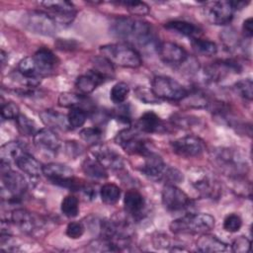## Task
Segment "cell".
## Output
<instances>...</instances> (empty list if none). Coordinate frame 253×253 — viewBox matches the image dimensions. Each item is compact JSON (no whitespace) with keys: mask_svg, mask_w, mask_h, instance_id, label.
Listing matches in <instances>:
<instances>
[{"mask_svg":"<svg viewBox=\"0 0 253 253\" xmlns=\"http://www.w3.org/2000/svg\"><path fill=\"white\" fill-rule=\"evenodd\" d=\"M111 34L131 46L143 50L156 49L159 45L151 25L131 17L116 18L110 27Z\"/></svg>","mask_w":253,"mask_h":253,"instance_id":"obj_1","label":"cell"},{"mask_svg":"<svg viewBox=\"0 0 253 253\" xmlns=\"http://www.w3.org/2000/svg\"><path fill=\"white\" fill-rule=\"evenodd\" d=\"M215 167L230 179L245 178L249 171L247 159L242 151L234 147H216L211 153Z\"/></svg>","mask_w":253,"mask_h":253,"instance_id":"obj_2","label":"cell"},{"mask_svg":"<svg viewBox=\"0 0 253 253\" xmlns=\"http://www.w3.org/2000/svg\"><path fill=\"white\" fill-rule=\"evenodd\" d=\"M215 224V219L209 213H186L174 219L170 230L175 234H204L210 232Z\"/></svg>","mask_w":253,"mask_h":253,"instance_id":"obj_3","label":"cell"},{"mask_svg":"<svg viewBox=\"0 0 253 253\" xmlns=\"http://www.w3.org/2000/svg\"><path fill=\"white\" fill-rule=\"evenodd\" d=\"M100 53L113 65L125 68H137L141 65L139 52L131 45L125 42L107 43L101 45Z\"/></svg>","mask_w":253,"mask_h":253,"instance_id":"obj_4","label":"cell"},{"mask_svg":"<svg viewBox=\"0 0 253 253\" xmlns=\"http://www.w3.org/2000/svg\"><path fill=\"white\" fill-rule=\"evenodd\" d=\"M1 181L2 202L11 205L18 204L28 188L25 177L21 173L12 170L10 164L1 162Z\"/></svg>","mask_w":253,"mask_h":253,"instance_id":"obj_5","label":"cell"},{"mask_svg":"<svg viewBox=\"0 0 253 253\" xmlns=\"http://www.w3.org/2000/svg\"><path fill=\"white\" fill-rule=\"evenodd\" d=\"M193 188L206 199H218L221 194L219 181L209 170L196 168L189 174Z\"/></svg>","mask_w":253,"mask_h":253,"instance_id":"obj_6","label":"cell"},{"mask_svg":"<svg viewBox=\"0 0 253 253\" xmlns=\"http://www.w3.org/2000/svg\"><path fill=\"white\" fill-rule=\"evenodd\" d=\"M22 25L30 33L51 37L56 33L57 24L46 12L32 10L25 13L22 17Z\"/></svg>","mask_w":253,"mask_h":253,"instance_id":"obj_7","label":"cell"},{"mask_svg":"<svg viewBox=\"0 0 253 253\" xmlns=\"http://www.w3.org/2000/svg\"><path fill=\"white\" fill-rule=\"evenodd\" d=\"M151 89L158 99L171 102L182 101L189 91L178 81L165 75L154 76L151 81Z\"/></svg>","mask_w":253,"mask_h":253,"instance_id":"obj_8","label":"cell"},{"mask_svg":"<svg viewBox=\"0 0 253 253\" xmlns=\"http://www.w3.org/2000/svg\"><path fill=\"white\" fill-rule=\"evenodd\" d=\"M115 142L126 153L131 155H141L145 157L153 152L149 149L146 139L139 134V130L135 127L121 129L115 136Z\"/></svg>","mask_w":253,"mask_h":253,"instance_id":"obj_9","label":"cell"},{"mask_svg":"<svg viewBox=\"0 0 253 253\" xmlns=\"http://www.w3.org/2000/svg\"><path fill=\"white\" fill-rule=\"evenodd\" d=\"M161 201L169 211H182L192 206L190 197L176 185H165L161 192Z\"/></svg>","mask_w":253,"mask_h":253,"instance_id":"obj_10","label":"cell"},{"mask_svg":"<svg viewBox=\"0 0 253 253\" xmlns=\"http://www.w3.org/2000/svg\"><path fill=\"white\" fill-rule=\"evenodd\" d=\"M157 53L164 63L181 69L185 68L191 59L188 52L182 46L171 42H160L157 47Z\"/></svg>","mask_w":253,"mask_h":253,"instance_id":"obj_11","label":"cell"},{"mask_svg":"<svg viewBox=\"0 0 253 253\" xmlns=\"http://www.w3.org/2000/svg\"><path fill=\"white\" fill-rule=\"evenodd\" d=\"M170 145L175 154L185 158L199 157L206 150L204 140L199 136L190 134L171 141Z\"/></svg>","mask_w":253,"mask_h":253,"instance_id":"obj_12","label":"cell"},{"mask_svg":"<svg viewBox=\"0 0 253 253\" xmlns=\"http://www.w3.org/2000/svg\"><path fill=\"white\" fill-rule=\"evenodd\" d=\"M234 10L230 1L207 2L204 6V16L212 25H226L231 22Z\"/></svg>","mask_w":253,"mask_h":253,"instance_id":"obj_13","label":"cell"},{"mask_svg":"<svg viewBox=\"0 0 253 253\" xmlns=\"http://www.w3.org/2000/svg\"><path fill=\"white\" fill-rule=\"evenodd\" d=\"M41 5L47 10V13L53 18L57 25L67 26L71 24L76 15L75 7L69 1H43Z\"/></svg>","mask_w":253,"mask_h":253,"instance_id":"obj_14","label":"cell"},{"mask_svg":"<svg viewBox=\"0 0 253 253\" xmlns=\"http://www.w3.org/2000/svg\"><path fill=\"white\" fill-rule=\"evenodd\" d=\"M240 70V64L234 60H216L205 67L203 71V76L206 82L212 83L223 79L230 73H239Z\"/></svg>","mask_w":253,"mask_h":253,"instance_id":"obj_15","label":"cell"},{"mask_svg":"<svg viewBox=\"0 0 253 253\" xmlns=\"http://www.w3.org/2000/svg\"><path fill=\"white\" fill-rule=\"evenodd\" d=\"M91 153L106 169L120 171L125 166L123 157L115 149L106 144L99 143L92 146Z\"/></svg>","mask_w":253,"mask_h":253,"instance_id":"obj_16","label":"cell"},{"mask_svg":"<svg viewBox=\"0 0 253 253\" xmlns=\"http://www.w3.org/2000/svg\"><path fill=\"white\" fill-rule=\"evenodd\" d=\"M7 221L12 222L26 233H34L42 227V222L36 215L24 209H14L9 211Z\"/></svg>","mask_w":253,"mask_h":253,"instance_id":"obj_17","label":"cell"},{"mask_svg":"<svg viewBox=\"0 0 253 253\" xmlns=\"http://www.w3.org/2000/svg\"><path fill=\"white\" fill-rule=\"evenodd\" d=\"M169 167L165 164L161 156L152 152L145 156L143 165L140 168L142 174L155 182H164Z\"/></svg>","mask_w":253,"mask_h":253,"instance_id":"obj_18","label":"cell"},{"mask_svg":"<svg viewBox=\"0 0 253 253\" xmlns=\"http://www.w3.org/2000/svg\"><path fill=\"white\" fill-rule=\"evenodd\" d=\"M33 137H34V144L39 149H42L47 152L55 153L61 145L58 135L54 132V130L47 127L39 129Z\"/></svg>","mask_w":253,"mask_h":253,"instance_id":"obj_19","label":"cell"},{"mask_svg":"<svg viewBox=\"0 0 253 253\" xmlns=\"http://www.w3.org/2000/svg\"><path fill=\"white\" fill-rule=\"evenodd\" d=\"M33 57L36 61L38 71L41 77L51 74L58 63V58L50 49L46 47L39 48L35 52Z\"/></svg>","mask_w":253,"mask_h":253,"instance_id":"obj_20","label":"cell"},{"mask_svg":"<svg viewBox=\"0 0 253 253\" xmlns=\"http://www.w3.org/2000/svg\"><path fill=\"white\" fill-rule=\"evenodd\" d=\"M105 78L97 71L90 69L86 73L77 77L75 81V88L79 94L88 95L92 93L99 85L105 82Z\"/></svg>","mask_w":253,"mask_h":253,"instance_id":"obj_21","label":"cell"},{"mask_svg":"<svg viewBox=\"0 0 253 253\" xmlns=\"http://www.w3.org/2000/svg\"><path fill=\"white\" fill-rule=\"evenodd\" d=\"M135 128L144 133H161L166 130L161 119L152 111L145 112L139 117Z\"/></svg>","mask_w":253,"mask_h":253,"instance_id":"obj_22","label":"cell"},{"mask_svg":"<svg viewBox=\"0 0 253 253\" xmlns=\"http://www.w3.org/2000/svg\"><path fill=\"white\" fill-rule=\"evenodd\" d=\"M124 207L126 212L132 218H137L141 216L144 208L145 200L143 196L134 189L126 191L124 197Z\"/></svg>","mask_w":253,"mask_h":253,"instance_id":"obj_23","label":"cell"},{"mask_svg":"<svg viewBox=\"0 0 253 253\" xmlns=\"http://www.w3.org/2000/svg\"><path fill=\"white\" fill-rule=\"evenodd\" d=\"M40 119L42 122V124L52 130L58 129V130H68L71 129L68 121L67 116L63 115L62 113H59L57 111L46 109L40 113Z\"/></svg>","mask_w":253,"mask_h":253,"instance_id":"obj_24","label":"cell"},{"mask_svg":"<svg viewBox=\"0 0 253 253\" xmlns=\"http://www.w3.org/2000/svg\"><path fill=\"white\" fill-rule=\"evenodd\" d=\"M18 168L32 178H38L42 174V164L28 151L23 152L16 160Z\"/></svg>","mask_w":253,"mask_h":253,"instance_id":"obj_25","label":"cell"},{"mask_svg":"<svg viewBox=\"0 0 253 253\" xmlns=\"http://www.w3.org/2000/svg\"><path fill=\"white\" fill-rule=\"evenodd\" d=\"M42 175L55 185L57 182L73 176V170L65 164L50 162L42 166Z\"/></svg>","mask_w":253,"mask_h":253,"instance_id":"obj_26","label":"cell"},{"mask_svg":"<svg viewBox=\"0 0 253 253\" xmlns=\"http://www.w3.org/2000/svg\"><path fill=\"white\" fill-rule=\"evenodd\" d=\"M58 105L64 108H82L84 110L93 111L91 109L90 100L86 97V95H82L79 93L73 92H63L58 96Z\"/></svg>","mask_w":253,"mask_h":253,"instance_id":"obj_27","label":"cell"},{"mask_svg":"<svg viewBox=\"0 0 253 253\" xmlns=\"http://www.w3.org/2000/svg\"><path fill=\"white\" fill-rule=\"evenodd\" d=\"M164 28L170 31H173L177 34H180L182 36L196 39V38H200V35L202 34V29L200 27H198L197 25L188 22V21H184V20H173V21H169L167 23H165Z\"/></svg>","mask_w":253,"mask_h":253,"instance_id":"obj_28","label":"cell"},{"mask_svg":"<svg viewBox=\"0 0 253 253\" xmlns=\"http://www.w3.org/2000/svg\"><path fill=\"white\" fill-rule=\"evenodd\" d=\"M196 248L200 252H223L227 249V244L219 239L215 235L208 233L202 234V236L197 240Z\"/></svg>","mask_w":253,"mask_h":253,"instance_id":"obj_29","label":"cell"},{"mask_svg":"<svg viewBox=\"0 0 253 253\" xmlns=\"http://www.w3.org/2000/svg\"><path fill=\"white\" fill-rule=\"evenodd\" d=\"M83 173L94 181H102L108 178L107 169L95 158L87 157L83 160L81 165Z\"/></svg>","mask_w":253,"mask_h":253,"instance_id":"obj_30","label":"cell"},{"mask_svg":"<svg viewBox=\"0 0 253 253\" xmlns=\"http://www.w3.org/2000/svg\"><path fill=\"white\" fill-rule=\"evenodd\" d=\"M23 145L16 140L8 141L4 143L0 147V159L1 162H5L8 164H11L12 162H16V160L19 158V156L25 152Z\"/></svg>","mask_w":253,"mask_h":253,"instance_id":"obj_31","label":"cell"},{"mask_svg":"<svg viewBox=\"0 0 253 253\" xmlns=\"http://www.w3.org/2000/svg\"><path fill=\"white\" fill-rule=\"evenodd\" d=\"M121 189L114 183H106L104 184L99 191L100 198L102 202L106 205L112 206L119 202L121 198Z\"/></svg>","mask_w":253,"mask_h":253,"instance_id":"obj_32","label":"cell"},{"mask_svg":"<svg viewBox=\"0 0 253 253\" xmlns=\"http://www.w3.org/2000/svg\"><path fill=\"white\" fill-rule=\"evenodd\" d=\"M191 45L197 54L203 56H212L217 52V45L210 40L196 38L191 41Z\"/></svg>","mask_w":253,"mask_h":253,"instance_id":"obj_33","label":"cell"},{"mask_svg":"<svg viewBox=\"0 0 253 253\" xmlns=\"http://www.w3.org/2000/svg\"><path fill=\"white\" fill-rule=\"evenodd\" d=\"M180 102H183L187 107L195 109L208 108L211 103L208 97L200 90H193L190 92L188 91L187 96Z\"/></svg>","mask_w":253,"mask_h":253,"instance_id":"obj_34","label":"cell"},{"mask_svg":"<svg viewBox=\"0 0 253 253\" xmlns=\"http://www.w3.org/2000/svg\"><path fill=\"white\" fill-rule=\"evenodd\" d=\"M61 212L69 218H73L78 215L79 212V201L74 195H67L63 198L60 205Z\"/></svg>","mask_w":253,"mask_h":253,"instance_id":"obj_35","label":"cell"},{"mask_svg":"<svg viewBox=\"0 0 253 253\" xmlns=\"http://www.w3.org/2000/svg\"><path fill=\"white\" fill-rule=\"evenodd\" d=\"M93 70L101 74L105 79H112L115 75L113 64L104 56H96L93 59Z\"/></svg>","mask_w":253,"mask_h":253,"instance_id":"obj_36","label":"cell"},{"mask_svg":"<svg viewBox=\"0 0 253 253\" xmlns=\"http://www.w3.org/2000/svg\"><path fill=\"white\" fill-rule=\"evenodd\" d=\"M80 138L88 143L91 146L101 143L103 138V130L101 127L92 126V127H85L79 131Z\"/></svg>","mask_w":253,"mask_h":253,"instance_id":"obj_37","label":"cell"},{"mask_svg":"<svg viewBox=\"0 0 253 253\" xmlns=\"http://www.w3.org/2000/svg\"><path fill=\"white\" fill-rule=\"evenodd\" d=\"M88 117V113L86 110L82 108H71L67 114V121L70 128H78L81 127Z\"/></svg>","mask_w":253,"mask_h":253,"instance_id":"obj_38","label":"cell"},{"mask_svg":"<svg viewBox=\"0 0 253 253\" xmlns=\"http://www.w3.org/2000/svg\"><path fill=\"white\" fill-rule=\"evenodd\" d=\"M129 93V87L126 82H118L116 83L111 91H110V99L112 100L113 103L120 105L123 104Z\"/></svg>","mask_w":253,"mask_h":253,"instance_id":"obj_39","label":"cell"},{"mask_svg":"<svg viewBox=\"0 0 253 253\" xmlns=\"http://www.w3.org/2000/svg\"><path fill=\"white\" fill-rule=\"evenodd\" d=\"M16 122H17L19 131L24 135L34 136L36 132L39 130L35 121H33L32 119H30L24 114H20L19 117L16 119Z\"/></svg>","mask_w":253,"mask_h":253,"instance_id":"obj_40","label":"cell"},{"mask_svg":"<svg viewBox=\"0 0 253 253\" xmlns=\"http://www.w3.org/2000/svg\"><path fill=\"white\" fill-rule=\"evenodd\" d=\"M234 90L236 93L247 101H252L253 98V82L250 78L241 79L235 82L234 84Z\"/></svg>","mask_w":253,"mask_h":253,"instance_id":"obj_41","label":"cell"},{"mask_svg":"<svg viewBox=\"0 0 253 253\" xmlns=\"http://www.w3.org/2000/svg\"><path fill=\"white\" fill-rule=\"evenodd\" d=\"M170 119L174 126H177L178 127L181 128H191L193 126H197L200 125L199 118L194 116L175 114Z\"/></svg>","mask_w":253,"mask_h":253,"instance_id":"obj_42","label":"cell"},{"mask_svg":"<svg viewBox=\"0 0 253 253\" xmlns=\"http://www.w3.org/2000/svg\"><path fill=\"white\" fill-rule=\"evenodd\" d=\"M134 94L136 98L144 104H160L161 102V100L155 96L152 89H149L145 86L136 87L134 90Z\"/></svg>","mask_w":253,"mask_h":253,"instance_id":"obj_43","label":"cell"},{"mask_svg":"<svg viewBox=\"0 0 253 253\" xmlns=\"http://www.w3.org/2000/svg\"><path fill=\"white\" fill-rule=\"evenodd\" d=\"M120 4L124 5L133 16H145L149 13L148 5L141 1H123Z\"/></svg>","mask_w":253,"mask_h":253,"instance_id":"obj_44","label":"cell"},{"mask_svg":"<svg viewBox=\"0 0 253 253\" xmlns=\"http://www.w3.org/2000/svg\"><path fill=\"white\" fill-rule=\"evenodd\" d=\"M242 226V219L237 213H229L223 219V228L225 231L234 233Z\"/></svg>","mask_w":253,"mask_h":253,"instance_id":"obj_45","label":"cell"},{"mask_svg":"<svg viewBox=\"0 0 253 253\" xmlns=\"http://www.w3.org/2000/svg\"><path fill=\"white\" fill-rule=\"evenodd\" d=\"M220 37L222 39V42H223L224 45L228 48V50L237 49L239 47L240 42L238 41V38L236 37L233 30H231V29L223 30Z\"/></svg>","mask_w":253,"mask_h":253,"instance_id":"obj_46","label":"cell"},{"mask_svg":"<svg viewBox=\"0 0 253 253\" xmlns=\"http://www.w3.org/2000/svg\"><path fill=\"white\" fill-rule=\"evenodd\" d=\"M20 114V109L14 102H7L2 104L1 116L4 120H16Z\"/></svg>","mask_w":253,"mask_h":253,"instance_id":"obj_47","label":"cell"},{"mask_svg":"<svg viewBox=\"0 0 253 253\" xmlns=\"http://www.w3.org/2000/svg\"><path fill=\"white\" fill-rule=\"evenodd\" d=\"M85 232V226L81 221H71L67 224L65 233L71 239L80 238Z\"/></svg>","mask_w":253,"mask_h":253,"instance_id":"obj_48","label":"cell"},{"mask_svg":"<svg viewBox=\"0 0 253 253\" xmlns=\"http://www.w3.org/2000/svg\"><path fill=\"white\" fill-rule=\"evenodd\" d=\"M251 241L245 236L236 237L231 243V249L235 253H247L250 252Z\"/></svg>","mask_w":253,"mask_h":253,"instance_id":"obj_49","label":"cell"},{"mask_svg":"<svg viewBox=\"0 0 253 253\" xmlns=\"http://www.w3.org/2000/svg\"><path fill=\"white\" fill-rule=\"evenodd\" d=\"M111 115L113 118H115L116 120H118L124 124L130 123V111H129L127 105L120 104L117 109L111 111Z\"/></svg>","mask_w":253,"mask_h":253,"instance_id":"obj_50","label":"cell"},{"mask_svg":"<svg viewBox=\"0 0 253 253\" xmlns=\"http://www.w3.org/2000/svg\"><path fill=\"white\" fill-rule=\"evenodd\" d=\"M83 146L75 140H67L64 144V151L66 155L70 158H76L83 153Z\"/></svg>","mask_w":253,"mask_h":253,"instance_id":"obj_51","label":"cell"},{"mask_svg":"<svg viewBox=\"0 0 253 253\" xmlns=\"http://www.w3.org/2000/svg\"><path fill=\"white\" fill-rule=\"evenodd\" d=\"M152 243L153 246L157 249L159 248H168L171 246V240L169 239V236L165 235V234H156L152 237Z\"/></svg>","mask_w":253,"mask_h":253,"instance_id":"obj_52","label":"cell"},{"mask_svg":"<svg viewBox=\"0 0 253 253\" xmlns=\"http://www.w3.org/2000/svg\"><path fill=\"white\" fill-rule=\"evenodd\" d=\"M242 32H243V36L250 40L253 36V21L252 18H248L246 19L243 24H242Z\"/></svg>","mask_w":253,"mask_h":253,"instance_id":"obj_53","label":"cell"},{"mask_svg":"<svg viewBox=\"0 0 253 253\" xmlns=\"http://www.w3.org/2000/svg\"><path fill=\"white\" fill-rule=\"evenodd\" d=\"M230 4H231L233 10L235 11V10H240V9L244 8L248 4V2H245V1H230Z\"/></svg>","mask_w":253,"mask_h":253,"instance_id":"obj_54","label":"cell"},{"mask_svg":"<svg viewBox=\"0 0 253 253\" xmlns=\"http://www.w3.org/2000/svg\"><path fill=\"white\" fill-rule=\"evenodd\" d=\"M1 62H2V66H4L8 62V54L4 50L1 51Z\"/></svg>","mask_w":253,"mask_h":253,"instance_id":"obj_55","label":"cell"}]
</instances>
